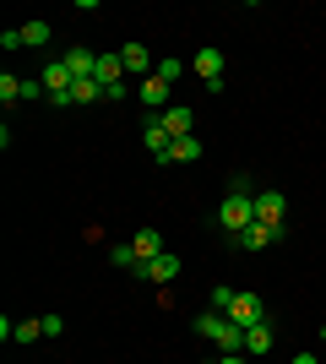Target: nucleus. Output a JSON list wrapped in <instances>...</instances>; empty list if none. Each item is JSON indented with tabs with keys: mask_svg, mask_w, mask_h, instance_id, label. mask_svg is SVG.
<instances>
[{
	"mask_svg": "<svg viewBox=\"0 0 326 364\" xmlns=\"http://www.w3.org/2000/svg\"><path fill=\"white\" fill-rule=\"evenodd\" d=\"M217 223H223V234H229V240H239V234L256 223V196H250V180H234V191L223 196V207H217Z\"/></svg>",
	"mask_w": 326,
	"mask_h": 364,
	"instance_id": "nucleus-1",
	"label": "nucleus"
},
{
	"mask_svg": "<svg viewBox=\"0 0 326 364\" xmlns=\"http://www.w3.org/2000/svg\"><path fill=\"white\" fill-rule=\"evenodd\" d=\"M229 321H234V326H245V332H250V326H261V321H266V299H261V294H239L234 310H229Z\"/></svg>",
	"mask_w": 326,
	"mask_h": 364,
	"instance_id": "nucleus-2",
	"label": "nucleus"
},
{
	"mask_svg": "<svg viewBox=\"0 0 326 364\" xmlns=\"http://www.w3.org/2000/svg\"><path fill=\"white\" fill-rule=\"evenodd\" d=\"M283 218H288V196L283 191H256V223L283 228Z\"/></svg>",
	"mask_w": 326,
	"mask_h": 364,
	"instance_id": "nucleus-3",
	"label": "nucleus"
},
{
	"mask_svg": "<svg viewBox=\"0 0 326 364\" xmlns=\"http://www.w3.org/2000/svg\"><path fill=\"white\" fill-rule=\"evenodd\" d=\"M158 120H163V131H169L174 141H180V136H196V109H190V104H174V109H163Z\"/></svg>",
	"mask_w": 326,
	"mask_h": 364,
	"instance_id": "nucleus-4",
	"label": "nucleus"
},
{
	"mask_svg": "<svg viewBox=\"0 0 326 364\" xmlns=\"http://www.w3.org/2000/svg\"><path fill=\"white\" fill-rule=\"evenodd\" d=\"M136 277H147V283H169V277H180V256H174V250H163L158 261H141Z\"/></svg>",
	"mask_w": 326,
	"mask_h": 364,
	"instance_id": "nucleus-5",
	"label": "nucleus"
},
{
	"mask_svg": "<svg viewBox=\"0 0 326 364\" xmlns=\"http://www.w3.org/2000/svg\"><path fill=\"white\" fill-rule=\"evenodd\" d=\"M120 65H125V76H141V82L158 71V60H153L141 44H125V49H120Z\"/></svg>",
	"mask_w": 326,
	"mask_h": 364,
	"instance_id": "nucleus-6",
	"label": "nucleus"
},
{
	"mask_svg": "<svg viewBox=\"0 0 326 364\" xmlns=\"http://www.w3.org/2000/svg\"><path fill=\"white\" fill-rule=\"evenodd\" d=\"M141 141H147V152H153L158 164H169V147H174V136L163 131V120H147V125H141Z\"/></svg>",
	"mask_w": 326,
	"mask_h": 364,
	"instance_id": "nucleus-7",
	"label": "nucleus"
},
{
	"mask_svg": "<svg viewBox=\"0 0 326 364\" xmlns=\"http://www.w3.org/2000/svg\"><path fill=\"white\" fill-rule=\"evenodd\" d=\"M278 240H283V228H272V223H250L234 245H239V250H266V245H278Z\"/></svg>",
	"mask_w": 326,
	"mask_h": 364,
	"instance_id": "nucleus-8",
	"label": "nucleus"
},
{
	"mask_svg": "<svg viewBox=\"0 0 326 364\" xmlns=\"http://www.w3.org/2000/svg\"><path fill=\"white\" fill-rule=\"evenodd\" d=\"M65 65H71V76L77 82H87V76H98V55L87 44H77V49H65Z\"/></svg>",
	"mask_w": 326,
	"mask_h": 364,
	"instance_id": "nucleus-9",
	"label": "nucleus"
},
{
	"mask_svg": "<svg viewBox=\"0 0 326 364\" xmlns=\"http://www.w3.org/2000/svg\"><path fill=\"white\" fill-rule=\"evenodd\" d=\"M190 65H196V76H202V82H223V49H212V44L196 49V60H190Z\"/></svg>",
	"mask_w": 326,
	"mask_h": 364,
	"instance_id": "nucleus-10",
	"label": "nucleus"
},
{
	"mask_svg": "<svg viewBox=\"0 0 326 364\" xmlns=\"http://www.w3.org/2000/svg\"><path fill=\"white\" fill-rule=\"evenodd\" d=\"M141 104L153 109V120L163 114V109H174V104H169V82H158V76H147V82H141Z\"/></svg>",
	"mask_w": 326,
	"mask_h": 364,
	"instance_id": "nucleus-11",
	"label": "nucleus"
},
{
	"mask_svg": "<svg viewBox=\"0 0 326 364\" xmlns=\"http://www.w3.org/2000/svg\"><path fill=\"white\" fill-rule=\"evenodd\" d=\"M131 250H136V261H158L163 256V234H158V228H141L136 240H131Z\"/></svg>",
	"mask_w": 326,
	"mask_h": 364,
	"instance_id": "nucleus-12",
	"label": "nucleus"
},
{
	"mask_svg": "<svg viewBox=\"0 0 326 364\" xmlns=\"http://www.w3.org/2000/svg\"><path fill=\"white\" fill-rule=\"evenodd\" d=\"M98 82H104V87H120V82H125L120 55H98Z\"/></svg>",
	"mask_w": 326,
	"mask_h": 364,
	"instance_id": "nucleus-13",
	"label": "nucleus"
},
{
	"mask_svg": "<svg viewBox=\"0 0 326 364\" xmlns=\"http://www.w3.org/2000/svg\"><path fill=\"white\" fill-rule=\"evenodd\" d=\"M202 141H196V136H180V141H174V147H169V164H196V158H202Z\"/></svg>",
	"mask_w": 326,
	"mask_h": 364,
	"instance_id": "nucleus-14",
	"label": "nucleus"
},
{
	"mask_svg": "<svg viewBox=\"0 0 326 364\" xmlns=\"http://www.w3.org/2000/svg\"><path fill=\"white\" fill-rule=\"evenodd\" d=\"M245 353H272V321H261V326L245 332Z\"/></svg>",
	"mask_w": 326,
	"mask_h": 364,
	"instance_id": "nucleus-15",
	"label": "nucleus"
},
{
	"mask_svg": "<svg viewBox=\"0 0 326 364\" xmlns=\"http://www.w3.org/2000/svg\"><path fill=\"white\" fill-rule=\"evenodd\" d=\"M98 98H104V82H98V76H87V82L71 87V104H98Z\"/></svg>",
	"mask_w": 326,
	"mask_h": 364,
	"instance_id": "nucleus-16",
	"label": "nucleus"
},
{
	"mask_svg": "<svg viewBox=\"0 0 326 364\" xmlns=\"http://www.w3.org/2000/svg\"><path fill=\"white\" fill-rule=\"evenodd\" d=\"M109 261H114V267H125V272H136V267H141L131 245H109Z\"/></svg>",
	"mask_w": 326,
	"mask_h": 364,
	"instance_id": "nucleus-17",
	"label": "nucleus"
},
{
	"mask_svg": "<svg viewBox=\"0 0 326 364\" xmlns=\"http://www.w3.org/2000/svg\"><path fill=\"white\" fill-rule=\"evenodd\" d=\"M22 44H28V49L49 44V22H28V28H22Z\"/></svg>",
	"mask_w": 326,
	"mask_h": 364,
	"instance_id": "nucleus-18",
	"label": "nucleus"
},
{
	"mask_svg": "<svg viewBox=\"0 0 326 364\" xmlns=\"http://www.w3.org/2000/svg\"><path fill=\"white\" fill-rule=\"evenodd\" d=\"M158 82H169V87H174V82H180V76H185V60H158Z\"/></svg>",
	"mask_w": 326,
	"mask_h": 364,
	"instance_id": "nucleus-19",
	"label": "nucleus"
},
{
	"mask_svg": "<svg viewBox=\"0 0 326 364\" xmlns=\"http://www.w3.org/2000/svg\"><path fill=\"white\" fill-rule=\"evenodd\" d=\"M44 337V321H16V337L11 343H38Z\"/></svg>",
	"mask_w": 326,
	"mask_h": 364,
	"instance_id": "nucleus-20",
	"label": "nucleus"
},
{
	"mask_svg": "<svg viewBox=\"0 0 326 364\" xmlns=\"http://www.w3.org/2000/svg\"><path fill=\"white\" fill-rule=\"evenodd\" d=\"M234 299H239V294H234L229 283H223V289H212V310H223V316L234 310Z\"/></svg>",
	"mask_w": 326,
	"mask_h": 364,
	"instance_id": "nucleus-21",
	"label": "nucleus"
},
{
	"mask_svg": "<svg viewBox=\"0 0 326 364\" xmlns=\"http://www.w3.org/2000/svg\"><path fill=\"white\" fill-rule=\"evenodd\" d=\"M0 98H6V104H22V82H16V76H0Z\"/></svg>",
	"mask_w": 326,
	"mask_h": 364,
	"instance_id": "nucleus-22",
	"label": "nucleus"
},
{
	"mask_svg": "<svg viewBox=\"0 0 326 364\" xmlns=\"http://www.w3.org/2000/svg\"><path fill=\"white\" fill-rule=\"evenodd\" d=\"M0 49H6V55H16V49H28V44H22V28H6V33H0Z\"/></svg>",
	"mask_w": 326,
	"mask_h": 364,
	"instance_id": "nucleus-23",
	"label": "nucleus"
},
{
	"mask_svg": "<svg viewBox=\"0 0 326 364\" xmlns=\"http://www.w3.org/2000/svg\"><path fill=\"white\" fill-rule=\"evenodd\" d=\"M38 321H44V337H60V332H65V321H60V316H38Z\"/></svg>",
	"mask_w": 326,
	"mask_h": 364,
	"instance_id": "nucleus-24",
	"label": "nucleus"
},
{
	"mask_svg": "<svg viewBox=\"0 0 326 364\" xmlns=\"http://www.w3.org/2000/svg\"><path fill=\"white\" fill-rule=\"evenodd\" d=\"M217 364H245V353H223V359H217Z\"/></svg>",
	"mask_w": 326,
	"mask_h": 364,
	"instance_id": "nucleus-25",
	"label": "nucleus"
},
{
	"mask_svg": "<svg viewBox=\"0 0 326 364\" xmlns=\"http://www.w3.org/2000/svg\"><path fill=\"white\" fill-rule=\"evenodd\" d=\"M294 364H315V353H294Z\"/></svg>",
	"mask_w": 326,
	"mask_h": 364,
	"instance_id": "nucleus-26",
	"label": "nucleus"
}]
</instances>
